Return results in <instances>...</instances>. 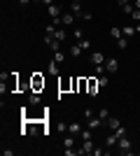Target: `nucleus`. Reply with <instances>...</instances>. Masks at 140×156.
I'll return each instance as SVG.
<instances>
[{
    "instance_id": "obj_1",
    "label": "nucleus",
    "mask_w": 140,
    "mask_h": 156,
    "mask_svg": "<svg viewBox=\"0 0 140 156\" xmlns=\"http://www.w3.org/2000/svg\"><path fill=\"white\" fill-rule=\"evenodd\" d=\"M131 149H133V142L128 140V135L117 140V151H119V154H131Z\"/></svg>"
},
{
    "instance_id": "obj_2",
    "label": "nucleus",
    "mask_w": 140,
    "mask_h": 156,
    "mask_svg": "<svg viewBox=\"0 0 140 156\" xmlns=\"http://www.w3.org/2000/svg\"><path fill=\"white\" fill-rule=\"evenodd\" d=\"M47 12H49V16H52V23H56V26H61V7L54 2V5L47 7Z\"/></svg>"
},
{
    "instance_id": "obj_3",
    "label": "nucleus",
    "mask_w": 140,
    "mask_h": 156,
    "mask_svg": "<svg viewBox=\"0 0 140 156\" xmlns=\"http://www.w3.org/2000/svg\"><path fill=\"white\" fill-rule=\"evenodd\" d=\"M103 65H105V72H107V75H112V72H117V70H119V61H117V58H112V56H107Z\"/></svg>"
},
{
    "instance_id": "obj_4",
    "label": "nucleus",
    "mask_w": 140,
    "mask_h": 156,
    "mask_svg": "<svg viewBox=\"0 0 140 156\" xmlns=\"http://www.w3.org/2000/svg\"><path fill=\"white\" fill-rule=\"evenodd\" d=\"M98 89H100V84H98V77H91V79H87V93H89V96H98Z\"/></svg>"
},
{
    "instance_id": "obj_5",
    "label": "nucleus",
    "mask_w": 140,
    "mask_h": 156,
    "mask_svg": "<svg viewBox=\"0 0 140 156\" xmlns=\"http://www.w3.org/2000/svg\"><path fill=\"white\" fill-rule=\"evenodd\" d=\"M87 126H89L91 130H96V128H105V121H103L98 114H93L91 119H87Z\"/></svg>"
},
{
    "instance_id": "obj_6",
    "label": "nucleus",
    "mask_w": 140,
    "mask_h": 156,
    "mask_svg": "<svg viewBox=\"0 0 140 156\" xmlns=\"http://www.w3.org/2000/svg\"><path fill=\"white\" fill-rule=\"evenodd\" d=\"M31 89H33V91H40V89H45V77H40V75H33V77H31Z\"/></svg>"
},
{
    "instance_id": "obj_7",
    "label": "nucleus",
    "mask_w": 140,
    "mask_h": 156,
    "mask_svg": "<svg viewBox=\"0 0 140 156\" xmlns=\"http://www.w3.org/2000/svg\"><path fill=\"white\" fill-rule=\"evenodd\" d=\"M80 149H82V154H93V149H96V142H93V137H91V140H82Z\"/></svg>"
},
{
    "instance_id": "obj_8",
    "label": "nucleus",
    "mask_w": 140,
    "mask_h": 156,
    "mask_svg": "<svg viewBox=\"0 0 140 156\" xmlns=\"http://www.w3.org/2000/svg\"><path fill=\"white\" fill-rule=\"evenodd\" d=\"M70 12H73L75 16H82V12H84V9H82V0H73V2H70Z\"/></svg>"
},
{
    "instance_id": "obj_9",
    "label": "nucleus",
    "mask_w": 140,
    "mask_h": 156,
    "mask_svg": "<svg viewBox=\"0 0 140 156\" xmlns=\"http://www.w3.org/2000/svg\"><path fill=\"white\" fill-rule=\"evenodd\" d=\"M66 133H70V135H75V137H80V135H82V126L73 121V124H68V130H66Z\"/></svg>"
},
{
    "instance_id": "obj_10",
    "label": "nucleus",
    "mask_w": 140,
    "mask_h": 156,
    "mask_svg": "<svg viewBox=\"0 0 140 156\" xmlns=\"http://www.w3.org/2000/svg\"><path fill=\"white\" fill-rule=\"evenodd\" d=\"M117 140H119V137H117V133L112 130V133H110V135L105 137V147H107V149H112V147H117Z\"/></svg>"
},
{
    "instance_id": "obj_11",
    "label": "nucleus",
    "mask_w": 140,
    "mask_h": 156,
    "mask_svg": "<svg viewBox=\"0 0 140 156\" xmlns=\"http://www.w3.org/2000/svg\"><path fill=\"white\" fill-rule=\"evenodd\" d=\"M119 126H121V121H119L117 117H110V119L105 121V128H110V130H117Z\"/></svg>"
},
{
    "instance_id": "obj_12",
    "label": "nucleus",
    "mask_w": 140,
    "mask_h": 156,
    "mask_svg": "<svg viewBox=\"0 0 140 156\" xmlns=\"http://www.w3.org/2000/svg\"><path fill=\"white\" fill-rule=\"evenodd\" d=\"M105 58H107V56H103L100 51H93L91 54V63L93 65H103V63H105Z\"/></svg>"
},
{
    "instance_id": "obj_13",
    "label": "nucleus",
    "mask_w": 140,
    "mask_h": 156,
    "mask_svg": "<svg viewBox=\"0 0 140 156\" xmlns=\"http://www.w3.org/2000/svg\"><path fill=\"white\" fill-rule=\"evenodd\" d=\"M75 19H77V16H75L73 12H66V14H61V23H63V26H70V23H73Z\"/></svg>"
},
{
    "instance_id": "obj_14",
    "label": "nucleus",
    "mask_w": 140,
    "mask_h": 156,
    "mask_svg": "<svg viewBox=\"0 0 140 156\" xmlns=\"http://www.w3.org/2000/svg\"><path fill=\"white\" fill-rule=\"evenodd\" d=\"M70 89H73V79H61L59 91H61V93H66V91H70Z\"/></svg>"
},
{
    "instance_id": "obj_15",
    "label": "nucleus",
    "mask_w": 140,
    "mask_h": 156,
    "mask_svg": "<svg viewBox=\"0 0 140 156\" xmlns=\"http://www.w3.org/2000/svg\"><path fill=\"white\" fill-rule=\"evenodd\" d=\"M28 105H40V96H38V91H28Z\"/></svg>"
},
{
    "instance_id": "obj_16",
    "label": "nucleus",
    "mask_w": 140,
    "mask_h": 156,
    "mask_svg": "<svg viewBox=\"0 0 140 156\" xmlns=\"http://www.w3.org/2000/svg\"><path fill=\"white\" fill-rule=\"evenodd\" d=\"M75 140H77V137L68 133V137H66V140H63V147H66V149H73V147H75Z\"/></svg>"
},
{
    "instance_id": "obj_17",
    "label": "nucleus",
    "mask_w": 140,
    "mask_h": 156,
    "mask_svg": "<svg viewBox=\"0 0 140 156\" xmlns=\"http://www.w3.org/2000/svg\"><path fill=\"white\" fill-rule=\"evenodd\" d=\"M68 37V35H66V30H63V28H56V33H54V40H59V42H63V40H66Z\"/></svg>"
},
{
    "instance_id": "obj_18",
    "label": "nucleus",
    "mask_w": 140,
    "mask_h": 156,
    "mask_svg": "<svg viewBox=\"0 0 140 156\" xmlns=\"http://www.w3.org/2000/svg\"><path fill=\"white\" fill-rule=\"evenodd\" d=\"M110 35H112L114 40H119V37H124V33H121V28H119V26H112V28H110Z\"/></svg>"
},
{
    "instance_id": "obj_19",
    "label": "nucleus",
    "mask_w": 140,
    "mask_h": 156,
    "mask_svg": "<svg viewBox=\"0 0 140 156\" xmlns=\"http://www.w3.org/2000/svg\"><path fill=\"white\" fill-rule=\"evenodd\" d=\"M70 56H82V47H80V42L70 47Z\"/></svg>"
},
{
    "instance_id": "obj_20",
    "label": "nucleus",
    "mask_w": 140,
    "mask_h": 156,
    "mask_svg": "<svg viewBox=\"0 0 140 156\" xmlns=\"http://www.w3.org/2000/svg\"><path fill=\"white\" fill-rule=\"evenodd\" d=\"M96 77H98V84H100V89L110 84V77H107V75H96Z\"/></svg>"
},
{
    "instance_id": "obj_21",
    "label": "nucleus",
    "mask_w": 140,
    "mask_h": 156,
    "mask_svg": "<svg viewBox=\"0 0 140 156\" xmlns=\"http://www.w3.org/2000/svg\"><path fill=\"white\" fill-rule=\"evenodd\" d=\"M98 117L103 119V121H107V119H110V110H107V107H100V110H98Z\"/></svg>"
},
{
    "instance_id": "obj_22",
    "label": "nucleus",
    "mask_w": 140,
    "mask_h": 156,
    "mask_svg": "<svg viewBox=\"0 0 140 156\" xmlns=\"http://www.w3.org/2000/svg\"><path fill=\"white\" fill-rule=\"evenodd\" d=\"M133 9H135V7L131 5V2H126V5L121 7V12H124V14H128V16H131V14H133Z\"/></svg>"
},
{
    "instance_id": "obj_23",
    "label": "nucleus",
    "mask_w": 140,
    "mask_h": 156,
    "mask_svg": "<svg viewBox=\"0 0 140 156\" xmlns=\"http://www.w3.org/2000/svg\"><path fill=\"white\" fill-rule=\"evenodd\" d=\"M80 47H82V51H89V49H91V42L84 37V40H80Z\"/></svg>"
},
{
    "instance_id": "obj_24",
    "label": "nucleus",
    "mask_w": 140,
    "mask_h": 156,
    "mask_svg": "<svg viewBox=\"0 0 140 156\" xmlns=\"http://www.w3.org/2000/svg\"><path fill=\"white\" fill-rule=\"evenodd\" d=\"M49 75H59V63H56V61L49 63Z\"/></svg>"
},
{
    "instance_id": "obj_25",
    "label": "nucleus",
    "mask_w": 140,
    "mask_h": 156,
    "mask_svg": "<svg viewBox=\"0 0 140 156\" xmlns=\"http://www.w3.org/2000/svg\"><path fill=\"white\" fill-rule=\"evenodd\" d=\"M77 91H87V79H77Z\"/></svg>"
},
{
    "instance_id": "obj_26",
    "label": "nucleus",
    "mask_w": 140,
    "mask_h": 156,
    "mask_svg": "<svg viewBox=\"0 0 140 156\" xmlns=\"http://www.w3.org/2000/svg\"><path fill=\"white\" fill-rule=\"evenodd\" d=\"M54 61H56V63H63V61H66L63 51H54Z\"/></svg>"
},
{
    "instance_id": "obj_27",
    "label": "nucleus",
    "mask_w": 140,
    "mask_h": 156,
    "mask_svg": "<svg viewBox=\"0 0 140 156\" xmlns=\"http://www.w3.org/2000/svg\"><path fill=\"white\" fill-rule=\"evenodd\" d=\"M73 35L77 37V42H80V40H84V30H82V28H75V30H73Z\"/></svg>"
},
{
    "instance_id": "obj_28",
    "label": "nucleus",
    "mask_w": 140,
    "mask_h": 156,
    "mask_svg": "<svg viewBox=\"0 0 140 156\" xmlns=\"http://www.w3.org/2000/svg\"><path fill=\"white\" fill-rule=\"evenodd\" d=\"M117 47H119V49H126V47H128V40L126 37H119V40H117Z\"/></svg>"
},
{
    "instance_id": "obj_29",
    "label": "nucleus",
    "mask_w": 140,
    "mask_h": 156,
    "mask_svg": "<svg viewBox=\"0 0 140 156\" xmlns=\"http://www.w3.org/2000/svg\"><path fill=\"white\" fill-rule=\"evenodd\" d=\"M82 19H84V21H91L93 16H91V12H82Z\"/></svg>"
},
{
    "instance_id": "obj_30",
    "label": "nucleus",
    "mask_w": 140,
    "mask_h": 156,
    "mask_svg": "<svg viewBox=\"0 0 140 156\" xmlns=\"http://www.w3.org/2000/svg\"><path fill=\"white\" fill-rule=\"evenodd\" d=\"M131 16H133L135 21H140V9H133V14H131Z\"/></svg>"
},
{
    "instance_id": "obj_31",
    "label": "nucleus",
    "mask_w": 140,
    "mask_h": 156,
    "mask_svg": "<svg viewBox=\"0 0 140 156\" xmlns=\"http://www.w3.org/2000/svg\"><path fill=\"white\" fill-rule=\"evenodd\" d=\"M126 2H128V0H117V5H119V7H124Z\"/></svg>"
},
{
    "instance_id": "obj_32",
    "label": "nucleus",
    "mask_w": 140,
    "mask_h": 156,
    "mask_svg": "<svg viewBox=\"0 0 140 156\" xmlns=\"http://www.w3.org/2000/svg\"><path fill=\"white\" fill-rule=\"evenodd\" d=\"M42 2H45L47 7H49V5H54V0H42Z\"/></svg>"
},
{
    "instance_id": "obj_33",
    "label": "nucleus",
    "mask_w": 140,
    "mask_h": 156,
    "mask_svg": "<svg viewBox=\"0 0 140 156\" xmlns=\"http://www.w3.org/2000/svg\"><path fill=\"white\" fill-rule=\"evenodd\" d=\"M21 5H28V2H33V0H19Z\"/></svg>"
},
{
    "instance_id": "obj_34",
    "label": "nucleus",
    "mask_w": 140,
    "mask_h": 156,
    "mask_svg": "<svg viewBox=\"0 0 140 156\" xmlns=\"http://www.w3.org/2000/svg\"><path fill=\"white\" fill-rule=\"evenodd\" d=\"M135 9H140V0H135Z\"/></svg>"
},
{
    "instance_id": "obj_35",
    "label": "nucleus",
    "mask_w": 140,
    "mask_h": 156,
    "mask_svg": "<svg viewBox=\"0 0 140 156\" xmlns=\"http://www.w3.org/2000/svg\"><path fill=\"white\" fill-rule=\"evenodd\" d=\"M33 2H42V0H33Z\"/></svg>"
}]
</instances>
